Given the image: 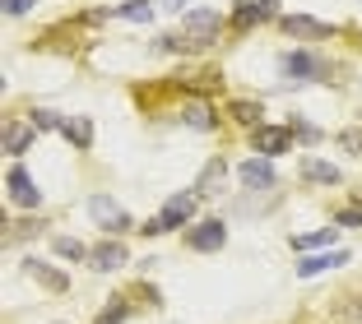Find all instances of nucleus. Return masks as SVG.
Instances as JSON below:
<instances>
[{
	"label": "nucleus",
	"instance_id": "10",
	"mask_svg": "<svg viewBox=\"0 0 362 324\" xmlns=\"http://www.w3.org/2000/svg\"><path fill=\"white\" fill-rule=\"evenodd\" d=\"M121 264H130V251H126L121 236H107V241H98L93 251H88V269H98V273H117Z\"/></svg>",
	"mask_w": 362,
	"mask_h": 324
},
{
	"label": "nucleus",
	"instance_id": "19",
	"mask_svg": "<svg viewBox=\"0 0 362 324\" xmlns=\"http://www.w3.org/2000/svg\"><path fill=\"white\" fill-rule=\"evenodd\" d=\"M0 144H5V153H28V144H33V126H23V121H10L5 126V135H0Z\"/></svg>",
	"mask_w": 362,
	"mask_h": 324
},
{
	"label": "nucleus",
	"instance_id": "17",
	"mask_svg": "<svg viewBox=\"0 0 362 324\" xmlns=\"http://www.w3.org/2000/svg\"><path fill=\"white\" fill-rule=\"evenodd\" d=\"M330 324H362V292L334 296V306H330Z\"/></svg>",
	"mask_w": 362,
	"mask_h": 324
},
{
	"label": "nucleus",
	"instance_id": "21",
	"mask_svg": "<svg viewBox=\"0 0 362 324\" xmlns=\"http://www.w3.org/2000/svg\"><path fill=\"white\" fill-rule=\"evenodd\" d=\"M65 139L75 148H93V121L88 116H65V130H61Z\"/></svg>",
	"mask_w": 362,
	"mask_h": 324
},
{
	"label": "nucleus",
	"instance_id": "2",
	"mask_svg": "<svg viewBox=\"0 0 362 324\" xmlns=\"http://www.w3.org/2000/svg\"><path fill=\"white\" fill-rule=\"evenodd\" d=\"M279 70H284L288 79H298V84H330L334 65L325 61L320 52H307V47H298V52H284V56H279Z\"/></svg>",
	"mask_w": 362,
	"mask_h": 324
},
{
	"label": "nucleus",
	"instance_id": "23",
	"mask_svg": "<svg viewBox=\"0 0 362 324\" xmlns=\"http://www.w3.org/2000/svg\"><path fill=\"white\" fill-rule=\"evenodd\" d=\"M52 251L61 255V260H79V264H84L93 246H84V241H75V236H52Z\"/></svg>",
	"mask_w": 362,
	"mask_h": 324
},
{
	"label": "nucleus",
	"instance_id": "6",
	"mask_svg": "<svg viewBox=\"0 0 362 324\" xmlns=\"http://www.w3.org/2000/svg\"><path fill=\"white\" fill-rule=\"evenodd\" d=\"M274 14H279V0H233L228 23H233V32H251L260 23H269Z\"/></svg>",
	"mask_w": 362,
	"mask_h": 324
},
{
	"label": "nucleus",
	"instance_id": "20",
	"mask_svg": "<svg viewBox=\"0 0 362 324\" xmlns=\"http://www.w3.org/2000/svg\"><path fill=\"white\" fill-rule=\"evenodd\" d=\"M112 19H130V23H149L153 19V0H121V5H112Z\"/></svg>",
	"mask_w": 362,
	"mask_h": 324
},
{
	"label": "nucleus",
	"instance_id": "30",
	"mask_svg": "<svg viewBox=\"0 0 362 324\" xmlns=\"http://www.w3.org/2000/svg\"><path fill=\"white\" fill-rule=\"evenodd\" d=\"M334 222H339V227H362V204H349V209H339V213H334Z\"/></svg>",
	"mask_w": 362,
	"mask_h": 324
},
{
	"label": "nucleus",
	"instance_id": "27",
	"mask_svg": "<svg viewBox=\"0 0 362 324\" xmlns=\"http://www.w3.org/2000/svg\"><path fill=\"white\" fill-rule=\"evenodd\" d=\"M334 139H339V148H344V153H353V157H362V130H358V126H349V130H339V135H334Z\"/></svg>",
	"mask_w": 362,
	"mask_h": 324
},
{
	"label": "nucleus",
	"instance_id": "25",
	"mask_svg": "<svg viewBox=\"0 0 362 324\" xmlns=\"http://www.w3.org/2000/svg\"><path fill=\"white\" fill-rule=\"evenodd\" d=\"M288 130H293V135H298V139H302L307 148L325 139V135H320V126H311V121H302V116H288Z\"/></svg>",
	"mask_w": 362,
	"mask_h": 324
},
{
	"label": "nucleus",
	"instance_id": "22",
	"mask_svg": "<svg viewBox=\"0 0 362 324\" xmlns=\"http://www.w3.org/2000/svg\"><path fill=\"white\" fill-rule=\"evenodd\" d=\"M126 320H130V301L126 296H112V301L93 315V324H126Z\"/></svg>",
	"mask_w": 362,
	"mask_h": 324
},
{
	"label": "nucleus",
	"instance_id": "13",
	"mask_svg": "<svg viewBox=\"0 0 362 324\" xmlns=\"http://www.w3.org/2000/svg\"><path fill=\"white\" fill-rule=\"evenodd\" d=\"M353 255L349 251H316V255H302L298 260V278L307 282V278H320V273H330V269H339V264H349Z\"/></svg>",
	"mask_w": 362,
	"mask_h": 324
},
{
	"label": "nucleus",
	"instance_id": "24",
	"mask_svg": "<svg viewBox=\"0 0 362 324\" xmlns=\"http://www.w3.org/2000/svg\"><path fill=\"white\" fill-rule=\"evenodd\" d=\"M334 241V227H320V232H311V236H293V251H320V246H330Z\"/></svg>",
	"mask_w": 362,
	"mask_h": 324
},
{
	"label": "nucleus",
	"instance_id": "16",
	"mask_svg": "<svg viewBox=\"0 0 362 324\" xmlns=\"http://www.w3.org/2000/svg\"><path fill=\"white\" fill-rule=\"evenodd\" d=\"M302 181H316V186H339L344 172L334 167V162H320V157H302Z\"/></svg>",
	"mask_w": 362,
	"mask_h": 324
},
{
	"label": "nucleus",
	"instance_id": "28",
	"mask_svg": "<svg viewBox=\"0 0 362 324\" xmlns=\"http://www.w3.org/2000/svg\"><path fill=\"white\" fill-rule=\"evenodd\" d=\"M47 222H37V218H28V222H14V232L5 227V241H28V236H37Z\"/></svg>",
	"mask_w": 362,
	"mask_h": 324
},
{
	"label": "nucleus",
	"instance_id": "31",
	"mask_svg": "<svg viewBox=\"0 0 362 324\" xmlns=\"http://www.w3.org/2000/svg\"><path fill=\"white\" fill-rule=\"evenodd\" d=\"M153 5H158V10H186L191 0H153Z\"/></svg>",
	"mask_w": 362,
	"mask_h": 324
},
{
	"label": "nucleus",
	"instance_id": "8",
	"mask_svg": "<svg viewBox=\"0 0 362 324\" xmlns=\"http://www.w3.org/2000/svg\"><path fill=\"white\" fill-rule=\"evenodd\" d=\"M237 181H242L246 190H260V195H269V190L279 186L274 157H246V162H237Z\"/></svg>",
	"mask_w": 362,
	"mask_h": 324
},
{
	"label": "nucleus",
	"instance_id": "15",
	"mask_svg": "<svg viewBox=\"0 0 362 324\" xmlns=\"http://www.w3.org/2000/svg\"><path fill=\"white\" fill-rule=\"evenodd\" d=\"M228 116H233L237 126L256 130V126H265V102H260V97H233V107H228Z\"/></svg>",
	"mask_w": 362,
	"mask_h": 324
},
{
	"label": "nucleus",
	"instance_id": "3",
	"mask_svg": "<svg viewBox=\"0 0 362 324\" xmlns=\"http://www.w3.org/2000/svg\"><path fill=\"white\" fill-rule=\"evenodd\" d=\"M88 218H93V227H103L107 236H126V232H139V227H135V218H130V213L121 209L117 199L107 195V190L88 195Z\"/></svg>",
	"mask_w": 362,
	"mask_h": 324
},
{
	"label": "nucleus",
	"instance_id": "4",
	"mask_svg": "<svg viewBox=\"0 0 362 324\" xmlns=\"http://www.w3.org/2000/svg\"><path fill=\"white\" fill-rule=\"evenodd\" d=\"M181 241H186V251H195V255H214V251L228 246V222L223 218H200V222L186 227Z\"/></svg>",
	"mask_w": 362,
	"mask_h": 324
},
{
	"label": "nucleus",
	"instance_id": "5",
	"mask_svg": "<svg viewBox=\"0 0 362 324\" xmlns=\"http://www.w3.org/2000/svg\"><path fill=\"white\" fill-rule=\"evenodd\" d=\"M223 14H214V10H191L186 14V37H191V47L195 52H209L218 37H223Z\"/></svg>",
	"mask_w": 362,
	"mask_h": 324
},
{
	"label": "nucleus",
	"instance_id": "12",
	"mask_svg": "<svg viewBox=\"0 0 362 324\" xmlns=\"http://www.w3.org/2000/svg\"><path fill=\"white\" fill-rule=\"evenodd\" d=\"M181 126L200 130V135H214V130H218V112H214V102H204V97H191V102H181Z\"/></svg>",
	"mask_w": 362,
	"mask_h": 324
},
{
	"label": "nucleus",
	"instance_id": "11",
	"mask_svg": "<svg viewBox=\"0 0 362 324\" xmlns=\"http://www.w3.org/2000/svg\"><path fill=\"white\" fill-rule=\"evenodd\" d=\"M279 28H284L288 37H316V42H330L334 32H339L334 23H320V19H311V14H284Z\"/></svg>",
	"mask_w": 362,
	"mask_h": 324
},
{
	"label": "nucleus",
	"instance_id": "26",
	"mask_svg": "<svg viewBox=\"0 0 362 324\" xmlns=\"http://www.w3.org/2000/svg\"><path fill=\"white\" fill-rule=\"evenodd\" d=\"M33 130H65V116H61V112H47V107H37V112H33Z\"/></svg>",
	"mask_w": 362,
	"mask_h": 324
},
{
	"label": "nucleus",
	"instance_id": "18",
	"mask_svg": "<svg viewBox=\"0 0 362 324\" xmlns=\"http://www.w3.org/2000/svg\"><path fill=\"white\" fill-rule=\"evenodd\" d=\"M23 269H28L33 278L42 282V287H52L56 296H61V292H70V278H65L61 269H52V264H42V260H28V264H23Z\"/></svg>",
	"mask_w": 362,
	"mask_h": 324
},
{
	"label": "nucleus",
	"instance_id": "7",
	"mask_svg": "<svg viewBox=\"0 0 362 324\" xmlns=\"http://www.w3.org/2000/svg\"><path fill=\"white\" fill-rule=\"evenodd\" d=\"M5 195H10V204H19V209H28V213L42 209V190H37V181H33L19 162L5 172Z\"/></svg>",
	"mask_w": 362,
	"mask_h": 324
},
{
	"label": "nucleus",
	"instance_id": "29",
	"mask_svg": "<svg viewBox=\"0 0 362 324\" xmlns=\"http://www.w3.org/2000/svg\"><path fill=\"white\" fill-rule=\"evenodd\" d=\"M37 0H0V10H5V19H23V14L33 10Z\"/></svg>",
	"mask_w": 362,
	"mask_h": 324
},
{
	"label": "nucleus",
	"instance_id": "9",
	"mask_svg": "<svg viewBox=\"0 0 362 324\" xmlns=\"http://www.w3.org/2000/svg\"><path fill=\"white\" fill-rule=\"evenodd\" d=\"M293 144H298V135H293L288 126H256V130H251V148H256L260 157L293 153Z\"/></svg>",
	"mask_w": 362,
	"mask_h": 324
},
{
	"label": "nucleus",
	"instance_id": "1",
	"mask_svg": "<svg viewBox=\"0 0 362 324\" xmlns=\"http://www.w3.org/2000/svg\"><path fill=\"white\" fill-rule=\"evenodd\" d=\"M195 204H200V195L191 190H181V195H172L168 204H163L158 213H153L144 227H139V236H168V232H181V227H191L195 222Z\"/></svg>",
	"mask_w": 362,
	"mask_h": 324
},
{
	"label": "nucleus",
	"instance_id": "14",
	"mask_svg": "<svg viewBox=\"0 0 362 324\" xmlns=\"http://www.w3.org/2000/svg\"><path fill=\"white\" fill-rule=\"evenodd\" d=\"M228 172H233V162H228L223 153H214L209 162H204V172L195 176V195H200V199L218 195V190H223V181H228Z\"/></svg>",
	"mask_w": 362,
	"mask_h": 324
}]
</instances>
